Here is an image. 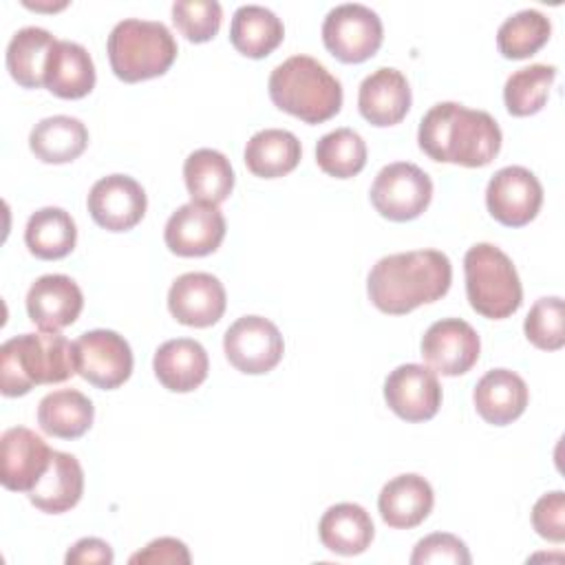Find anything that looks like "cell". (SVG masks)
<instances>
[{
  "label": "cell",
  "mask_w": 565,
  "mask_h": 565,
  "mask_svg": "<svg viewBox=\"0 0 565 565\" xmlns=\"http://www.w3.org/2000/svg\"><path fill=\"white\" fill-rule=\"evenodd\" d=\"M95 417L93 402L75 391V388H60L44 395L38 404V424L46 435L60 439H77L90 426Z\"/></svg>",
  "instance_id": "28"
},
{
  "label": "cell",
  "mask_w": 565,
  "mask_h": 565,
  "mask_svg": "<svg viewBox=\"0 0 565 565\" xmlns=\"http://www.w3.org/2000/svg\"><path fill=\"white\" fill-rule=\"evenodd\" d=\"M384 26L380 15L360 2L333 7L322 22V42L344 64H360L382 46Z\"/></svg>",
  "instance_id": "7"
},
{
  "label": "cell",
  "mask_w": 565,
  "mask_h": 565,
  "mask_svg": "<svg viewBox=\"0 0 565 565\" xmlns=\"http://www.w3.org/2000/svg\"><path fill=\"white\" fill-rule=\"evenodd\" d=\"M470 307L490 320L512 316L523 302V287L512 258L492 243H477L463 256Z\"/></svg>",
  "instance_id": "6"
},
{
  "label": "cell",
  "mask_w": 565,
  "mask_h": 565,
  "mask_svg": "<svg viewBox=\"0 0 565 565\" xmlns=\"http://www.w3.org/2000/svg\"><path fill=\"white\" fill-rule=\"evenodd\" d=\"M183 179L192 201L218 205L234 188V170L230 159L214 148H199L183 163Z\"/></svg>",
  "instance_id": "30"
},
{
  "label": "cell",
  "mask_w": 565,
  "mask_h": 565,
  "mask_svg": "<svg viewBox=\"0 0 565 565\" xmlns=\"http://www.w3.org/2000/svg\"><path fill=\"white\" fill-rule=\"evenodd\" d=\"M550 18L536 9H523L505 18L497 31L499 53L508 60H525L550 40Z\"/></svg>",
  "instance_id": "33"
},
{
  "label": "cell",
  "mask_w": 565,
  "mask_h": 565,
  "mask_svg": "<svg viewBox=\"0 0 565 565\" xmlns=\"http://www.w3.org/2000/svg\"><path fill=\"white\" fill-rule=\"evenodd\" d=\"M88 146V130L77 117L53 115L40 119L31 135L29 148L44 163L75 161Z\"/></svg>",
  "instance_id": "26"
},
{
  "label": "cell",
  "mask_w": 565,
  "mask_h": 565,
  "mask_svg": "<svg viewBox=\"0 0 565 565\" xmlns=\"http://www.w3.org/2000/svg\"><path fill=\"white\" fill-rule=\"evenodd\" d=\"M84 492V470L77 457L53 450L51 463L29 492V501L49 514H62L77 505Z\"/></svg>",
  "instance_id": "24"
},
{
  "label": "cell",
  "mask_w": 565,
  "mask_h": 565,
  "mask_svg": "<svg viewBox=\"0 0 565 565\" xmlns=\"http://www.w3.org/2000/svg\"><path fill=\"white\" fill-rule=\"evenodd\" d=\"M417 141L433 161L481 168L499 154L501 128L486 110L439 102L422 117Z\"/></svg>",
  "instance_id": "2"
},
{
  "label": "cell",
  "mask_w": 565,
  "mask_h": 565,
  "mask_svg": "<svg viewBox=\"0 0 565 565\" xmlns=\"http://www.w3.org/2000/svg\"><path fill=\"white\" fill-rule=\"evenodd\" d=\"M113 73L128 84L163 75L177 60V40L163 22L126 18L108 35Z\"/></svg>",
  "instance_id": "5"
},
{
  "label": "cell",
  "mask_w": 565,
  "mask_h": 565,
  "mask_svg": "<svg viewBox=\"0 0 565 565\" xmlns=\"http://www.w3.org/2000/svg\"><path fill=\"white\" fill-rule=\"evenodd\" d=\"M302 148L294 132L282 128H265L249 137L243 159L252 174L276 179L289 174L300 161Z\"/></svg>",
  "instance_id": "27"
},
{
  "label": "cell",
  "mask_w": 565,
  "mask_h": 565,
  "mask_svg": "<svg viewBox=\"0 0 565 565\" xmlns=\"http://www.w3.org/2000/svg\"><path fill=\"white\" fill-rule=\"evenodd\" d=\"M472 399L483 422L505 426L523 415L530 393L519 373L510 369H492L477 382Z\"/></svg>",
  "instance_id": "22"
},
{
  "label": "cell",
  "mask_w": 565,
  "mask_h": 565,
  "mask_svg": "<svg viewBox=\"0 0 565 565\" xmlns=\"http://www.w3.org/2000/svg\"><path fill=\"white\" fill-rule=\"evenodd\" d=\"M93 221L108 232H128L146 214L148 199L139 181L128 174H108L93 183L88 199Z\"/></svg>",
  "instance_id": "14"
},
{
  "label": "cell",
  "mask_w": 565,
  "mask_h": 565,
  "mask_svg": "<svg viewBox=\"0 0 565 565\" xmlns=\"http://www.w3.org/2000/svg\"><path fill=\"white\" fill-rule=\"evenodd\" d=\"M318 534L329 552L340 556H355L371 545L375 527L371 514L362 505L335 503L322 514Z\"/></svg>",
  "instance_id": "25"
},
{
  "label": "cell",
  "mask_w": 565,
  "mask_h": 565,
  "mask_svg": "<svg viewBox=\"0 0 565 565\" xmlns=\"http://www.w3.org/2000/svg\"><path fill=\"white\" fill-rule=\"evenodd\" d=\"M525 338L543 351H558L565 344V307L563 298L545 296L539 298L525 322H523Z\"/></svg>",
  "instance_id": "36"
},
{
  "label": "cell",
  "mask_w": 565,
  "mask_h": 565,
  "mask_svg": "<svg viewBox=\"0 0 565 565\" xmlns=\"http://www.w3.org/2000/svg\"><path fill=\"white\" fill-rule=\"evenodd\" d=\"M320 170L335 179H351L366 166V143L351 128H335L316 143Z\"/></svg>",
  "instance_id": "35"
},
{
  "label": "cell",
  "mask_w": 565,
  "mask_h": 565,
  "mask_svg": "<svg viewBox=\"0 0 565 565\" xmlns=\"http://www.w3.org/2000/svg\"><path fill=\"white\" fill-rule=\"evenodd\" d=\"M472 561L466 543L448 532H435L424 536L413 554V565H428V563H452V565H468Z\"/></svg>",
  "instance_id": "38"
},
{
  "label": "cell",
  "mask_w": 565,
  "mask_h": 565,
  "mask_svg": "<svg viewBox=\"0 0 565 565\" xmlns=\"http://www.w3.org/2000/svg\"><path fill=\"white\" fill-rule=\"evenodd\" d=\"M433 199L430 177L415 163L395 161L384 166L373 185L371 203L388 221H413L417 218Z\"/></svg>",
  "instance_id": "8"
},
{
  "label": "cell",
  "mask_w": 565,
  "mask_h": 565,
  "mask_svg": "<svg viewBox=\"0 0 565 565\" xmlns=\"http://www.w3.org/2000/svg\"><path fill=\"white\" fill-rule=\"evenodd\" d=\"M84 307L79 285L64 274L40 276L26 294V313L42 331H60L73 324Z\"/></svg>",
  "instance_id": "18"
},
{
  "label": "cell",
  "mask_w": 565,
  "mask_h": 565,
  "mask_svg": "<svg viewBox=\"0 0 565 565\" xmlns=\"http://www.w3.org/2000/svg\"><path fill=\"white\" fill-rule=\"evenodd\" d=\"M157 380L172 393H190L199 388L210 371L207 351L192 338H174L163 342L152 358Z\"/></svg>",
  "instance_id": "21"
},
{
  "label": "cell",
  "mask_w": 565,
  "mask_h": 565,
  "mask_svg": "<svg viewBox=\"0 0 565 565\" xmlns=\"http://www.w3.org/2000/svg\"><path fill=\"white\" fill-rule=\"evenodd\" d=\"M53 450L31 428L13 426L0 437V483L13 492H31L51 463Z\"/></svg>",
  "instance_id": "16"
},
{
  "label": "cell",
  "mask_w": 565,
  "mask_h": 565,
  "mask_svg": "<svg viewBox=\"0 0 565 565\" xmlns=\"http://www.w3.org/2000/svg\"><path fill=\"white\" fill-rule=\"evenodd\" d=\"M75 373L73 342L60 331L20 333L0 347V391L26 395L38 384H57Z\"/></svg>",
  "instance_id": "3"
},
{
  "label": "cell",
  "mask_w": 565,
  "mask_h": 565,
  "mask_svg": "<svg viewBox=\"0 0 565 565\" xmlns=\"http://www.w3.org/2000/svg\"><path fill=\"white\" fill-rule=\"evenodd\" d=\"M543 185L523 166H505L492 174L486 188V205L494 221L508 227L527 225L541 210Z\"/></svg>",
  "instance_id": "11"
},
{
  "label": "cell",
  "mask_w": 565,
  "mask_h": 565,
  "mask_svg": "<svg viewBox=\"0 0 565 565\" xmlns=\"http://www.w3.org/2000/svg\"><path fill=\"white\" fill-rule=\"evenodd\" d=\"M532 525L539 536L552 543L565 541V492L563 490L547 492L534 503Z\"/></svg>",
  "instance_id": "39"
},
{
  "label": "cell",
  "mask_w": 565,
  "mask_h": 565,
  "mask_svg": "<svg viewBox=\"0 0 565 565\" xmlns=\"http://www.w3.org/2000/svg\"><path fill=\"white\" fill-rule=\"evenodd\" d=\"M276 108L305 124H322L340 113L342 84L311 55H291L280 62L267 82Z\"/></svg>",
  "instance_id": "4"
},
{
  "label": "cell",
  "mask_w": 565,
  "mask_h": 565,
  "mask_svg": "<svg viewBox=\"0 0 565 565\" xmlns=\"http://www.w3.org/2000/svg\"><path fill=\"white\" fill-rule=\"evenodd\" d=\"M411 86L402 71L382 66L366 75L358 90L360 115L373 126H395L411 108Z\"/></svg>",
  "instance_id": "19"
},
{
  "label": "cell",
  "mask_w": 565,
  "mask_h": 565,
  "mask_svg": "<svg viewBox=\"0 0 565 565\" xmlns=\"http://www.w3.org/2000/svg\"><path fill=\"white\" fill-rule=\"evenodd\" d=\"M24 243L35 258L57 260L73 252L77 243V227L73 216L62 207L35 210L24 227Z\"/></svg>",
  "instance_id": "31"
},
{
  "label": "cell",
  "mask_w": 565,
  "mask_h": 565,
  "mask_svg": "<svg viewBox=\"0 0 565 565\" xmlns=\"http://www.w3.org/2000/svg\"><path fill=\"white\" fill-rule=\"evenodd\" d=\"M55 38L42 26H24L13 33L7 46V71L22 88L44 86V71Z\"/></svg>",
  "instance_id": "32"
},
{
  "label": "cell",
  "mask_w": 565,
  "mask_h": 565,
  "mask_svg": "<svg viewBox=\"0 0 565 565\" xmlns=\"http://www.w3.org/2000/svg\"><path fill=\"white\" fill-rule=\"evenodd\" d=\"M481 342L472 324L461 318H441L433 322L422 338L424 362L441 375L455 377L468 373L479 360Z\"/></svg>",
  "instance_id": "13"
},
{
  "label": "cell",
  "mask_w": 565,
  "mask_h": 565,
  "mask_svg": "<svg viewBox=\"0 0 565 565\" xmlns=\"http://www.w3.org/2000/svg\"><path fill=\"white\" fill-rule=\"evenodd\" d=\"M223 351L230 364L247 375L269 373L285 353L278 327L263 316H243L223 335Z\"/></svg>",
  "instance_id": "10"
},
{
  "label": "cell",
  "mask_w": 565,
  "mask_h": 565,
  "mask_svg": "<svg viewBox=\"0 0 565 565\" xmlns=\"http://www.w3.org/2000/svg\"><path fill=\"white\" fill-rule=\"evenodd\" d=\"M75 373L88 384L113 391L132 373V351L124 335L110 329H93L73 342Z\"/></svg>",
  "instance_id": "9"
},
{
  "label": "cell",
  "mask_w": 565,
  "mask_h": 565,
  "mask_svg": "<svg viewBox=\"0 0 565 565\" xmlns=\"http://www.w3.org/2000/svg\"><path fill=\"white\" fill-rule=\"evenodd\" d=\"M44 86L62 99L86 97L95 86V64L88 51L71 40H57L49 53Z\"/></svg>",
  "instance_id": "23"
},
{
  "label": "cell",
  "mask_w": 565,
  "mask_h": 565,
  "mask_svg": "<svg viewBox=\"0 0 565 565\" xmlns=\"http://www.w3.org/2000/svg\"><path fill=\"white\" fill-rule=\"evenodd\" d=\"M223 9L216 0H177L172 4V22L179 33L194 42L212 40L221 29Z\"/></svg>",
  "instance_id": "37"
},
{
  "label": "cell",
  "mask_w": 565,
  "mask_h": 565,
  "mask_svg": "<svg viewBox=\"0 0 565 565\" xmlns=\"http://www.w3.org/2000/svg\"><path fill=\"white\" fill-rule=\"evenodd\" d=\"M113 547L102 541V539H95V536H86V539H79L68 552H66V565H90V563H97V565H110L113 563Z\"/></svg>",
  "instance_id": "41"
},
{
  "label": "cell",
  "mask_w": 565,
  "mask_h": 565,
  "mask_svg": "<svg viewBox=\"0 0 565 565\" xmlns=\"http://www.w3.org/2000/svg\"><path fill=\"white\" fill-rule=\"evenodd\" d=\"M166 245L177 256H207L225 238V216L218 205L190 201L177 207L163 230Z\"/></svg>",
  "instance_id": "12"
},
{
  "label": "cell",
  "mask_w": 565,
  "mask_h": 565,
  "mask_svg": "<svg viewBox=\"0 0 565 565\" xmlns=\"http://www.w3.org/2000/svg\"><path fill=\"white\" fill-rule=\"evenodd\" d=\"M388 408L406 422H426L441 406V386L430 366L399 364L384 382Z\"/></svg>",
  "instance_id": "15"
},
{
  "label": "cell",
  "mask_w": 565,
  "mask_h": 565,
  "mask_svg": "<svg viewBox=\"0 0 565 565\" xmlns=\"http://www.w3.org/2000/svg\"><path fill=\"white\" fill-rule=\"evenodd\" d=\"M433 503L435 494L430 483L415 472L393 477L384 483L377 497L382 521L395 530H411L419 525L430 514Z\"/></svg>",
  "instance_id": "20"
},
{
  "label": "cell",
  "mask_w": 565,
  "mask_h": 565,
  "mask_svg": "<svg viewBox=\"0 0 565 565\" xmlns=\"http://www.w3.org/2000/svg\"><path fill=\"white\" fill-rule=\"evenodd\" d=\"M223 282L207 271L181 274L168 291V309L185 327H212L225 313Z\"/></svg>",
  "instance_id": "17"
},
{
  "label": "cell",
  "mask_w": 565,
  "mask_h": 565,
  "mask_svg": "<svg viewBox=\"0 0 565 565\" xmlns=\"http://www.w3.org/2000/svg\"><path fill=\"white\" fill-rule=\"evenodd\" d=\"M556 68L550 64H530L514 71L503 86V102L510 115L530 117L539 113L550 95Z\"/></svg>",
  "instance_id": "34"
},
{
  "label": "cell",
  "mask_w": 565,
  "mask_h": 565,
  "mask_svg": "<svg viewBox=\"0 0 565 565\" xmlns=\"http://www.w3.org/2000/svg\"><path fill=\"white\" fill-rule=\"evenodd\" d=\"M452 265L439 249H413L380 258L366 278L371 302L391 316L435 302L450 289Z\"/></svg>",
  "instance_id": "1"
},
{
  "label": "cell",
  "mask_w": 565,
  "mask_h": 565,
  "mask_svg": "<svg viewBox=\"0 0 565 565\" xmlns=\"http://www.w3.org/2000/svg\"><path fill=\"white\" fill-rule=\"evenodd\" d=\"M192 561L188 545L179 539L172 536H161L150 541L143 550H139L137 554L130 556L132 565H188Z\"/></svg>",
  "instance_id": "40"
},
{
  "label": "cell",
  "mask_w": 565,
  "mask_h": 565,
  "mask_svg": "<svg viewBox=\"0 0 565 565\" xmlns=\"http://www.w3.org/2000/svg\"><path fill=\"white\" fill-rule=\"evenodd\" d=\"M285 38L282 20L267 7L243 4L234 11L230 24L232 46L254 60L269 55Z\"/></svg>",
  "instance_id": "29"
}]
</instances>
